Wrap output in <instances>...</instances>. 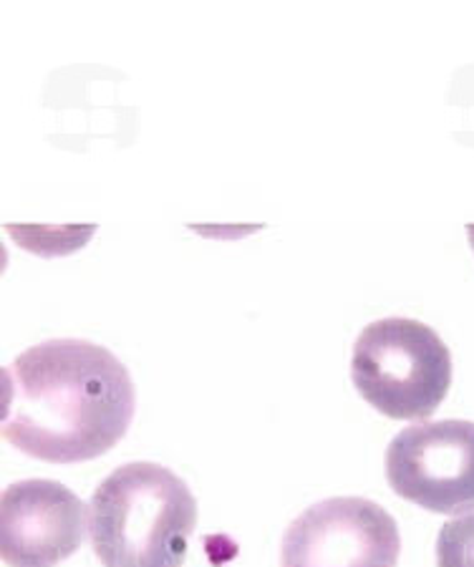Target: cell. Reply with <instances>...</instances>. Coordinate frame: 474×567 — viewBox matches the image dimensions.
I'll return each instance as SVG.
<instances>
[{
  "label": "cell",
  "instance_id": "5b68a950",
  "mask_svg": "<svg viewBox=\"0 0 474 567\" xmlns=\"http://www.w3.org/2000/svg\"><path fill=\"white\" fill-rule=\"evenodd\" d=\"M394 517L363 497H331L308 507L282 535L280 567H396Z\"/></svg>",
  "mask_w": 474,
  "mask_h": 567
},
{
  "label": "cell",
  "instance_id": "52a82bcc",
  "mask_svg": "<svg viewBox=\"0 0 474 567\" xmlns=\"http://www.w3.org/2000/svg\"><path fill=\"white\" fill-rule=\"evenodd\" d=\"M436 567H474V512L442 527L436 539Z\"/></svg>",
  "mask_w": 474,
  "mask_h": 567
},
{
  "label": "cell",
  "instance_id": "7a4b0ae2",
  "mask_svg": "<svg viewBox=\"0 0 474 567\" xmlns=\"http://www.w3.org/2000/svg\"><path fill=\"white\" fill-rule=\"evenodd\" d=\"M195 525L193 492L152 462L118 466L89 502L91 547L104 567H182Z\"/></svg>",
  "mask_w": 474,
  "mask_h": 567
},
{
  "label": "cell",
  "instance_id": "3957f363",
  "mask_svg": "<svg viewBox=\"0 0 474 567\" xmlns=\"http://www.w3.org/2000/svg\"><path fill=\"white\" fill-rule=\"evenodd\" d=\"M353 386L391 419L432 416L452 383V355L430 326L412 318H384L356 338Z\"/></svg>",
  "mask_w": 474,
  "mask_h": 567
},
{
  "label": "cell",
  "instance_id": "6da1fadb",
  "mask_svg": "<svg viewBox=\"0 0 474 567\" xmlns=\"http://www.w3.org/2000/svg\"><path fill=\"white\" fill-rule=\"evenodd\" d=\"M134 383L104 346L53 338L23 351L3 371V439L53 464L102 456L126 434Z\"/></svg>",
  "mask_w": 474,
  "mask_h": 567
},
{
  "label": "cell",
  "instance_id": "277c9868",
  "mask_svg": "<svg viewBox=\"0 0 474 567\" xmlns=\"http://www.w3.org/2000/svg\"><path fill=\"white\" fill-rule=\"evenodd\" d=\"M387 480L399 497L436 515L474 512V424L406 426L387 450Z\"/></svg>",
  "mask_w": 474,
  "mask_h": 567
},
{
  "label": "cell",
  "instance_id": "8992f818",
  "mask_svg": "<svg viewBox=\"0 0 474 567\" xmlns=\"http://www.w3.org/2000/svg\"><path fill=\"white\" fill-rule=\"evenodd\" d=\"M86 527V505L61 482H16L0 497V555L8 567H56L79 550Z\"/></svg>",
  "mask_w": 474,
  "mask_h": 567
},
{
  "label": "cell",
  "instance_id": "ba28073f",
  "mask_svg": "<svg viewBox=\"0 0 474 567\" xmlns=\"http://www.w3.org/2000/svg\"><path fill=\"white\" fill-rule=\"evenodd\" d=\"M467 235H470V245H472V250H474V223L467 225Z\"/></svg>",
  "mask_w": 474,
  "mask_h": 567
}]
</instances>
